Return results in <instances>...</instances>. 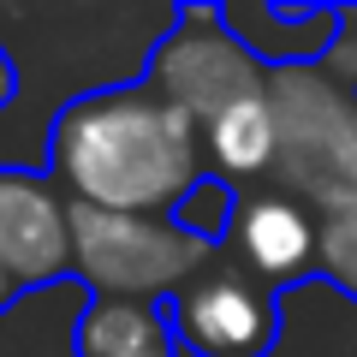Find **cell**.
<instances>
[{
	"mask_svg": "<svg viewBox=\"0 0 357 357\" xmlns=\"http://www.w3.org/2000/svg\"><path fill=\"white\" fill-rule=\"evenodd\" d=\"M208 137L161 89L107 84L66 102L48 126V173L72 203L114 215H178L203 185Z\"/></svg>",
	"mask_w": 357,
	"mask_h": 357,
	"instance_id": "cell-1",
	"label": "cell"
},
{
	"mask_svg": "<svg viewBox=\"0 0 357 357\" xmlns=\"http://www.w3.org/2000/svg\"><path fill=\"white\" fill-rule=\"evenodd\" d=\"M268 102L280 114V161L268 191L298 197L316 215L357 208V89L328 66L268 72Z\"/></svg>",
	"mask_w": 357,
	"mask_h": 357,
	"instance_id": "cell-2",
	"label": "cell"
},
{
	"mask_svg": "<svg viewBox=\"0 0 357 357\" xmlns=\"http://www.w3.org/2000/svg\"><path fill=\"white\" fill-rule=\"evenodd\" d=\"M72 250L89 298H137V304L178 298L220 256L178 215H114L89 203H72Z\"/></svg>",
	"mask_w": 357,
	"mask_h": 357,
	"instance_id": "cell-3",
	"label": "cell"
},
{
	"mask_svg": "<svg viewBox=\"0 0 357 357\" xmlns=\"http://www.w3.org/2000/svg\"><path fill=\"white\" fill-rule=\"evenodd\" d=\"M143 84L161 89L173 107H185V114L208 131L227 107L262 96L268 89V66L227 30L220 6H178L173 30H167L161 48L149 54Z\"/></svg>",
	"mask_w": 357,
	"mask_h": 357,
	"instance_id": "cell-4",
	"label": "cell"
},
{
	"mask_svg": "<svg viewBox=\"0 0 357 357\" xmlns=\"http://www.w3.org/2000/svg\"><path fill=\"white\" fill-rule=\"evenodd\" d=\"M173 333L197 357H268L280 345V286L238 256H215V268L173 298Z\"/></svg>",
	"mask_w": 357,
	"mask_h": 357,
	"instance_id": "cell-5",
	"label": "cell"
},
{
	"mask_svg": "<svg viewBox=\"0 0 357 357\" xmlns=\"http://www.w3.org/2000/svg\"><path fill=\"white\" fill-rule=\"evenodd\" d=\"M0 268L13 274L18 292H42L77 274L72 197L54 185V173L0 167Z\"/></svg>",
	"mask_w": 357,
	"mask_h": 357,
	"instance_id": "cell-6",
	"label": "cell"
},
{
	"mask_svg": "<svg viewBox=\"0 0 357 357\" xmlns=\"http://www.w3.org/2000/svg\"><path fill=\"white\" fill-rule=\"evenodd\" d=\"M227 238H232V256H238L250 274H262L268 286L286 292L298 274L316 268L321 215L304 208L298 197H280V191H238Z\"/></svg>",
	"mask_w": 357,
	"mask_h": 357,
	"instance_id": "cell-7",
	"label": "cell"
},
{
	"mask_svg": "<svg viewBox=\"0 0 357 357\" xmlns=\"http://www.w3.org/2000/svg\"><path fill=\"white\" fill-rule=\"evenodd\" d=\"M77 357H178L173 316L137 298H89L77 321Z\"/></svg>",
	"mask_w": 357,
	"mask_h": 357,
	"instance_id": "cell-8",
	"label": "cell"
},
{
	"mask_svg": "<svg viewBox=\"0 0 357 357\" xmlns=\"http://www.w3.org/2000/svg\"><path fill=\"white\" fill-rule=\"evenodd\" d=\"M203 137H208V155H215L227 185L232 178H268L274 161H280V114L268 102V89L238 102V107H227Z\"/></svg>",
	"mask_w": 357,
	"mask_h": 357,
	"instance_id": "cell-9",
	"label": "cell"
},
{
	"mask_svg": "<svg viewBox=\"0 0 357 357\" xmlns=\"http://www.w3.org/2000/svg\"><path fill=\"white\" fill-rule=\"evenodd\" d=\"M316 274H321L328 286H340L345 298H357V208H340V215H321Z\"/></svg>",
	"mask_w": 357,
	"mask_h": 357,
	"instance_id": "cell-10",
	"label": "cell"
},
{
	"mask_svg": "<svg viewBox=\"0 0 357 357\" xmlns=\"http://www.w3.org/2000/svg\"><path fill=\"white\" fill-rule=\"evenodd\" d=\"M328 72L357 89V6H340V42L328 54Z\"/></svg>",
	"mask_w": 357,
	"mask_h": 357,
	"instance_id": "cell-11",
	"label": "cell"
},
{
	"mask_svg": "<svg viewBox=\"0 0 357 357\" xmlns=\"http://www.w3.org/2000/svg\"><path fill=\"white\" fill-rule=\"evenodd\" d=\"M13 96H18V66H13V54L0 48V107H13Z\"/></svg>",
	"mask_w": 357,
	"mask_h": 357,
	"instance_id": "cell-12",
	"label": "cell"
},
{
	"mask_svg": "<svg viewBox=\"0 0 357 357\" xmlns=\"http://www.w3.org/2000/svg\"><path fill=\"white\" fill-rule=\"evenodd\" d=\"M13 298H18V286H13V274H6V268H0V310L13 304Z\"/></svg>",
	"mask_w": 357,
	"mask_h": 357,
	"instance_id": "cell-13",
	"label": "cell"
}]
</instances>
